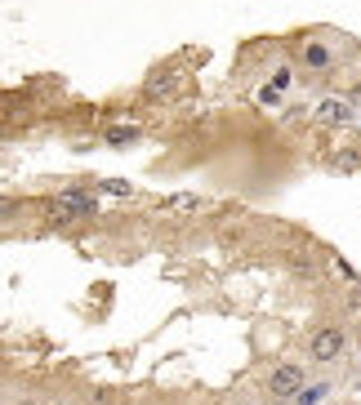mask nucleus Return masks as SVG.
Masks as SVG:
<instances>
[{
	"label": "nucleus",
	"instance_id": "f257e3e1",
	"mask_svg": "<svg viewBox=\"0 0 361 405\" xmlns=\"http://www.w3.org/2000/svg\"><path fill=\"white\" fill-rule=\"evenodd\" d=\"M348 352V334L339 325H317L308 334V361L312 365H339Z\"/></svg>",
	"mask_w": 361,
	"mask_h": 405
},
{
	"label": "nucleus",
	"instance_id": "f03ea898",
	"mask_svg": "<svg viewBox=\"0 0 361 405\" xmlns=\"http://www.w3.org/2000/svg\"><path fill=\"white\" fill-rule=\"evenodd\" d=\"M308 388V370L299 361H281V365H272V374H268V392L276 401H295L299 392Z\"/></svg>",
	"mask_w": 361,
	"mask_h": 405
},
{
	"label": "nucleus",
	"instance_id": "7ed1b4c3",
	"mask_svg": "<svg viewBox=\"0 0 361 405\" xmlns=\"http://www.w3.org/2000/svg\"><path fill=\"white\" fill-rule=\"evenodd\" d=\"M54 214L58 218H94L99 214V201H94V192H85V187H63L54 196Z\"/></svg>",
	"mask_w": 361,
	"mask_h": 405
},
{
	"label": "nucleus",
	"instance_id": "20e7f679",
	"mask_svg": "<svg viewBox=\"0 0 361 405\" xmlns=\"http://www.w3.org/2000/svg\"><path fill=\"white\" fill-rule=\"evenodd\" d=\"M321 120V125H330V129H344V125H353L357 120V107H353V98H339V94H330V98H321L317 103V112H312Z\"/></svg>",
	"mask_w": 361,
	"mask_h": 405
},
{
	"label": "nucleus",
	"instance_id": "39448f33",
	"mask_svg": "<svg viewBox=\"0 0 361 405\" xmlns=\"http://www.w3.org/2000/svg\"><path fill=\"white\" fill-rule=\"evenodd\" d=\"M304 67L312 71V76H330V71H334V54L321 41H304Z\"/></svg>",
	"mask_w": 361,
	"mask_h": 405
},
{
	"label": "nucleus",
	"instance_id": "423d86ee",
	"mask_svg": "<svg viewBox=\"0 0 361 405\" xmlns=\"http://www.w3.org/2000/svg\"><path fill=\"white\" fill-rule=\"evenodd\" d=\"M192 210H201V196L197 192H174V196H165L161 201V214H192Z\"/></svg>",
	"mask_w": 361,
	"mask_h": 405
},
{
	"label": "nucleus",
	"instance_id": "0eeeda50",
	"mask_svg": "<svg viewBox=\"0 0 361 405\" xmlns=\"http://www.w3.org/2000/svg\"><path fill=\"white\" fill-rule=\"evenodd\" d=\"M326 397H330V383H308V388L299 392V397H295L290 405H321Z\"/></svg>",
	"mask_w": 361,
	"mask_h": 405
},
{
	"label": "nucleus",
	"instance_id": "6e6552de",
	"mask_svg": "<svg viewBox=\"0 0 361 405\" xmlns=\"http://www.w3.org/2000/svg\"><path fill=\"white\" fill-rule=\"evenodd\" d=\"M107 143H112V147H129V143H139V129L134 125H116V129H107Z\"/></svg>",
	"mask_w": 361,
	"mask_h": 405
},
{
	"label": "nucleus",
	"instance_id": "1a4fd4ad",
	"mask_svg": "<svg viewBox=\"0 0 361 405\" xmlns=\"http://www.w3.org/2000/svg\"><path fill=\"white\" fill-rule=\"evenodd\" d=\"M290 263L299 267V272H317V259H312V250L304 254V250H290Z\"/></svg>",
	"mask_w": 361,
	"mask_h": 405
},
{
	"label": "nucleus",
	"instance_id": "9d476101",
	"mask_svg": "<svg viewBox=\"0 0 361 405\" xmlns=\"http://www.w3.org/2000/svg\"><path fill=\"white\" fill-rule=\"evenodd\" d=\"M103 192H112V196H134V187H129V183H120V178H103Z\"/></svg>",
	"mask_w": 361,
	"mask_h": 405
},
{
	"label": "nucleus",
	"instance_id": "9b49d317",
	"mask_svg": "<svg viewBox=\"0 0 361 405\" xmlns=\"http://www.w3.org/2000/svg\"><path fill=\"white\" fill-rule=\"evenodd\" d=\"M227 405H255V401H250V397H236V401H227Z\"/></svg>",
	"mask_w": 361,
	"mask_h": 405
},
{
	"label": "nucleus",
	"instance_id": "f8f14e48",
	"mask_svg": "<svg viewBox=\"0 0 361 405\" xmlns=\"http://www.w3.org/2000/svg\"><path fill=\"white\" fill-rule=\"evenodd\" d=\"M14 405H36V401H14Z\"/></svg>",
	"mask_w": 361,
	"mask_h": 405
}]
</instances>
